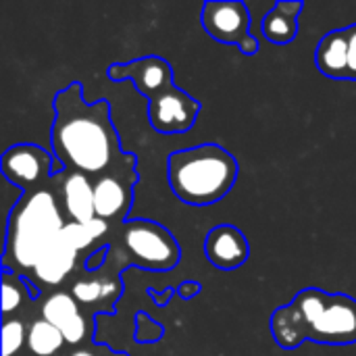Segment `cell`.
Here are the masks:
<instances>
[{
  "label": "cell",
  "instance_id": "1",
  "mask_svg": "<svg viewBox=\"0 0 356 356\" xmlns=\"http://www.w3.org/2000/svg\"><path fill=\"white\" fill-rule=\"evenodd\" d=\"M52 154L63 169L79 171L92 181L136 169L138 156L123 152L111 119L108 100L88 102L79 81H71L54 96Z\"/></svg>",
  "mask_w": 356,
  "mask_h": 356
},
{
  "label": "cell",
  "instance_id": "2",
  "mask_svg": "<svg viewBox=\"0 0 356 356\" xmlns=\"http://www.w3.org/2000/svg\"><path fill=\"white\" fill-rule=\"evenodd\" d=\"M271 334L284 350H294L305 342L327 346L356 344V300L348 294L305 288L290 305L273 311Z\"/></svg>",
  "mask_w": 356,
  "mask_h": 356
},
{
  "label": "cell",
  "instance_id": "3",
  "mask_svg": "<svg viewBox=\"0 0 356 356\" xmlns=\"http://www.w3.org/2000/svg\"><path fill=\"white\" fill-rule=\"evenodd\" d=\"M65 225L67 217L50 186L23 194L6 217L2 271L23 277H27V271L33 273L35 265L60 236Z\"/></svg>",
  "mask_w": 356,
  "mask_h": 356
},
{
  "label": "cell",
  "instance_id": "4",
  "mask_svg": "<svg viewBox=\"0 0 356 356\" xmlns=\"http://www.w3.org/2000/svg\"><path fill=\"white\" fill-rule=\"evenodd\" d=\"M169 186L179 202L211 207L221 202L236 186L240 165L219 144H200L175 150L167 163Z\"/></svg>",
  "mask_w": 356,
  "mask_h": 356
},
{
  "label": "cell",
  "instance_id": "5",
  "mask_svg": "<svg viewBox=\"0 0 356 356\" xmlns=\"http://www.w3.org/2000/svg\"><path fill=\"white\" fill-rule=\"evenodd\" d=\"M119 232V254L127 265L144 271H173L177 267L181 250L165 225L148 219H127Z\"/></svg>",
  "mask_w": 356,
  "mask_h": 356
},
{
  "label": "cell",
  "instance_id": "6",
  "mask_svg": "<svg viewBox=\"0 0 356 356\" xmlns=\"http://www.w3.org/2000/svg\"><path fill=\"white\" fill-rule=\"evenodd\" d=\"M54 167L56 159L38 144H15L0 159L4 179L23 194L48 188L54 177Z\"/></svg>",
  "mask_w": 356,
  "mask_h": 356
},
{
  "label": "cell",
  "instance_id": "7",
  "mask_svg": "<svg viewBox=\"0 0 356 356\" xmlns=\"http://www.w3.org/2000/svg\"><path fill=\"white\" fill-rule=\"evenodd\" d=\"M200 111H202V104L177 86H173L167 92H163L161 96L148 100V106H146L150 127L163 136H175V134L190 131L194 127Z\"/></svg>",
  "mask_w": 356,
  "mask_h": 356
},
{
  "label": "cell",
  "instance_id": "8",
  "mask_svg": "<svg viewBox=\"0 0 356 356\" xmlns=\"http://www.w3.org/2000/svg\"><path fill=\"white\" fill-rule=\"evenodd\" d=\"M138 184V171H117L94 179V211L96 219L117 223L119 227L127 221L129 209L134 204Z\"/></svg>",
  "mask_w": 356,
  "mask_h": 356
},
{
  "label": "cell",
  "instance_id": "9",
  "mask_svg": "<svg viewBox=\"0 0 356 356\" xmlns=\"http://www.w3.org/2000/svg\"><path fill=\"white\" fill-rule=\"evenodd\" d=\"M111 81H131L134 88L152 100L175 86L173 67L163 56H140L129 63H113L106 69Z\"/></svg>",
  "mask_w": 356,
  "mask_h": 356
},
{
  "label": "cell",
  "instance_id": "10",
  "mask_svg": "<svg viewBox=\"0 0 356 356\" xmlns=\"http://www.w3.org/2000/svg\"><path fill=\"white\" fill-rule=\"evenodd\" d=\"M202 27L207 33L221 42L242 46L250 33V10L242 0H209L202 4Z\"/></svg>",
  "mask_w": 356,
  "mask_h": 356
},
{
  "label": "cell",
  "instance_id": "11",
  "mask_svg": "<svg viewBox=\"0 0 356 356\" xmlns=\"http://www.w3.org/2000/svg\"><path fill=\"white\" fill-rule=\"evenodd\" d=\"M42 319L54 325L73 348L86 342L94 332V321L83 317L81 305L71 296V292H54L48 296L42 305Z\"/></svg>",
  "mask_w": 356,
  "mask_h": 356
},
{
  "label": "cell",
  "instance_id": "12",
  "mask_svg": "<svg viewBox=\"0 0 356 356\" xmlns=\"http://www.w3.org/2000/svg\"><path fill=\"white\" fill-rule=\"evenodd\" d=\"M204 254L209 263L219 271H236L250 257V244L246 236L232 223L213 227L207 234Z\"/></svg>",
  "mask_w": 356,
  "mask_h": 356
},
{
  "label": "cell",
  "instance_id": "13",
  "mask_svg": "<svg viewBox=\"0 0 356 356\" xmlns=\"http://www.w3.org/2000/svg\"><path fill=\"white\" fill-rule=\"evenodd\" d=\"M54 181L58 184V200L63 207L65 217L75 223H90L96 219L94 211V181L79 173V171H60L54 175Z\"/></svg>",
  "mask_w": 356,
  "mask_h": 356
},
{
  "label": "cell",
  "instance_id": "14",
  "mask_svg": "<svg viewBox=\"0 0 356 356\" xmlns=\"http://www.w3.org/2000/svg\"><path fill=\"white\" fill-rule=\"evenodd\" d=\"M77 257L79 250L60 232V236L52 242V246L44 252V257L35 265L33 277L46 286H60L67 280V275H71V271L75 269Z\"/></svg>",
  "mask_w": 356,
  "mask_h": 356
},
{
  "label": "cell",
  "instance_id": "15",
  "mask_svg": "<svg viewBox=\"0 0 356 356\" xmlns=\"http://www.w3.org/2000/svg\"><path fill=\"white\" fill-rule=\"evenodd\" d=\"M315 65L325 77L348 81V31L346 27L334 29L321 38L315 50Z\"/></svg>",
  "mask_w": 356,
  "mask_h": 356
},
{
  "label": "cell",
  "instance_id": "16",
  "mask_svg": "<svg viewBox=\"0 0 356 356\" xmlns=\"http://www.w3.org/2000/svg\"><path fill=\"white\" fill-rule=\"evenodd\" d=\"M305 8L302 0H280L273 8L265 15L261 29L265 40L271 44H290L298 35V17Z\"/></svg>",
  "mask_w": 356,
  "mask_h": 356
},
{
  "label": "cell",
  "instance_id": "17",
  "mask_svg": "<svg viewBox=\"0 0 356 356\" xmlns=\"http://www.w3.org/2000/svg\"><path fill=\"white\" fill-rule=\"evenodd\" d=\"M123 294V286H121V275L117 277H88V280H77L71 286V296L81 305V307H98L100 311H104L102 302H111V307L121 298ZM115 309V307H113Z\"/></svg>",
  "mask_w": 356,
  "mask_h": 356
},
{
  "label": "cell",
  "instance_id": "18",
  "mask_svg": "<svg viewBox=\"0 0 356 356\" xmlns=\"http://www.w3.org/2000/svg\"><path fill=\"white\" fill-rule=\"evenodd\" d=\"M65 336L40 317L27 327V342L23 356H65Z\"/></svg>",
  "mask_w": 356,
  "mask_h": 356
},
{
  "label": "cell",
  "instance_id": "19",
  "mask_svg": "<svg viewBox=\"0 0 356 356\" xmlns=\"http://www.w3.org/2000/svg\"><path fill=\"white\" fill-rule=\"evenodd\" d=\"M38 298H40V290L31 284L29 277L2 271V313H4V319H10V315L15 311H19L25 302H35Z\"/></svg>",
  "mask_w": 356,
  "mask_h": 356
},
{
  "label": "cell",
  "instance_id": "20",
  "mask_svg": "<svg viewBox=\"0 0 356 356\" xmlns=\"http://www.w3.org/2000/svg\"><path fill=\"white\" fill-rule=\"evenodd\" d=\"M108 223L102 219H94L90 223H75V221H67L63 234L65 238L81 252L86 248H90L94 242H98L100 238H104L108 234Z\"/></svg>",
  "mask_w": 356,
  "mask_h": 356
},
{
  "label": "cell",
  "instance_id": "21",
  "mask_svg": "<svg viewBox=\"0 0 356 356\" xmlns=\"http://www.w3.org/2000/svg\"><path fill=\"white\" fill-rule=\"evenodd\" d=\"M27 330L19 319H4L2 323V356H23Z\"/></svg>",
  "mask_w": 356,
  "mask_h": 356
},
{
  "label": "cell",
  "instance_id": "22",
  "mask_svg": "<svg viewBox=\"0 0 356 356\" xmlns=\"http://www.w3.org/2000/svg\"><path fill=\"white\" fill-rule=\"evenodd\" d=\"M163 334H165V330H163V325L159 321L150 319L146 313L138 315V319H136V334H134L138 344H154V342H159L163 338Z\"/></svg>",
  "mask_w": 356,
  "mask_h": 356
},
{
  "label": "cell",
  "instance_id": "23",
  "mask_svg": "<svg viewBox=\"0 0 356 356\" xmlns=\"http://www.w3.org/2000/svg\"><path fill=\"white\" fill-rule=\"evenodd\" d=\"M108 257H111V244H102L100 248L92 250V254L86 261V271L88 273H98L106 265V259Z\"/></svg>",
  "mask_w": 356,
  "mask_h": 356
},
{
  "label": "cell",
  "instance_id": "24",
  "mask_svg": "<svg viewBox=\"0 0 356 356\" xmlns=\"http://www.w3.org/2000/svg\"><path fill=\"white\" fill-rule=\"evenodd\" d=\"M65 356H127L125 353H113L108 346L104 344H96V342H90L88 346L83 348H73L71 353H67Z\"/></svg>",
  "mask_w": 356,
  "mask_h": 356
},
{
  "label": "cell",
  "instance_id": "25",
  "mask_svg": "<svg viewBox=\"0 0 356 356\" xmlns=\"http://www.w3.org/2000/svg\"><path fill=\"white\" fill-rule=\"evenodd\" d=\"M348 31V81H356V23L346 27Z\"/></svg>",
  "mask_w": 356,
  "mask_h": 356
},
{
  "label": "cell",
  "instance_id": "26",
  "mask_svg": "<svg viewBox=\"0 0 356 356\" xmlns=\"http://www.w3.org/2000/svg\"><path fill=\"white\" fill-rule=\"evenodd\" d=\"M148 294H150V298L154 300L156 307H167L173 300V296L177 294V286H167L163 292H156V290L148 288Z\"/></svg>",
  "mask_w": 356,
  "mask_h": 356
},
{
  "label": "cell",
  "instance_id": "27",
  "mask_svg": "<svg viewBox=\"0 0 356 356\" xmlns=\"http://www.w3.org/2000/svg\"><path fill=\"white\" fill-rule=\"evenodd\" d=\"M202 292V286L198 284V282H184V284H179L177 286V294L184 298V300H192L194 296H198Z\"/></svg>",
  "mask_w": 356,
  "mask_h": 356
}]
</instances>
